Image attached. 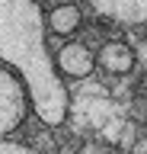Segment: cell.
Returning a JSON list of instances; mask_svg holds the SVG:
<instances>
[{
    "mask_svg": "<svg viewBox=\"0 0 147 154\" xmlns=\"http://www.w3.org/2000/svg\"><path fill=\"white\" fill-rule=\"evenodd\" d=\"M54 64L64 77L70 80H83V77L93 74V67L99 64L96 61V51L87 45V42H67L54 51Z\"/></svg>",
    "mask_w": 147,
    "mask_h": 154,
    "instance_id": "cell-3",
    "label": "cell"
},
{
    "mask_svg": "<svg viewBox=\"0 0 147 154\" xmlns=\"http://www.w3.org/2000/svg\"><path fill=\"white\" fill-rule=\"evenodd\" d=\"M96 61L99 67L106 71V74H131L137 64V55H134V48L128 45V42H122V38H112V42H106V45L96 51Z\"/></svg>",
    "mask_w": 147,
    "mask_h": 154,
    "instance_id": "cell-5",
    "label": "cell"
},
{
    "mask_svg": "<svg viewBox=\"0 0 147 154\" xmlns=\"http://www.w3.org/2000/svg\"><path fill=\"white\" fill-rule=\"evenodd\" d=\"M29 109H32V100L26 84L7 64H0V138H10L16 128H22Z\"/></svg>",
    "mask_w": 147,
    "mask_h": 154,
    "instance_id": "cell-2",
    "label": "cell"
},
{
    "mask_svg": "<svg viewBox=\"0 0 147 154\" xmlns=\"http://www.w3.org/2000/svg\"><path fill=\"white\" fill-rule=\"evenodd\" d=\"M80 23H83V13L77 3H61L48 13V32H54V35H74Z\"/></svg>",
    "mask_w": 147,
    "mask_h": 154,
    "instance_id": "cell-6",
    "label": "cell"
},
{
    "mask_svg": "<svg viewBox=\"0 0 147 154\" xmlns=\"http://www.w3.org/2000/svg\"><path fill=\"white\" fill-rule=\"evenodd\" d=\"M0 64L26 84L32 112L48 128L64 125L70 96L48 48V16L39 0H0Z\"/></svg>",
    "mask_w": 147,
    "mask_h": 154,
    "instance_id": "cell-1",
    "label": "cell"
},
{
    "mask_svg": "<svg viewBox=\"0 0 147 154\" xmlns=\"http://www.w3.org/2000/svg\"><path fill=\"white\" fill-rule=\"evenodd\" d=\"M83 154H118V151H112V148H90V151H83Z\"/></svg>",
    "mask_w": 147,
    "mask_h": 154,
    "instance_id": "cell-9",
    "label": "cell"
},
{
    "mask_svg": "<svg viewBox=\"0 0 147 154\" xmlns=\"http://www.w3.org/2000/svg\"><path fill=\"white\" fill-rule=\"evenodd\" d=\"M0 154H42V151H35L22 141H13V138H0Z\"/></svg>",
    "mask_w": 147,
    "mask_h": 154,
    "instance_id": "cell-7",
    "label": "cell"
},
{
    "mask_svg": "<svg viewBox=\"0 0 147 154\" xmlns=\"http://www.w3.org/2000/svg\"><path fill=\"white\" fill-rule=\"evenodd\" d=\"M128 154H147V135H141V138L131 144V151H128Z\"/></svg>",
    "mask_w": 147,
    "mask_h": 154,
    "instance_id": "cell-8",
    "label": "cell"
},
{
    "mask_svg": "<svg viewBox=\"0 0 147 154\" xmlns=\"http://www.w3.org/2000/svg\"><path fill=\"white\" fill-rule=\"evenodd\" d=\"M90 10L102 19L118 26H144L147 23V0H87Z\"/></svg>",
    "mask_w": 147,
    "mask_h": 154,
    "instance_id": "cell-4",
    "label": "cell"
}]
</instances>
